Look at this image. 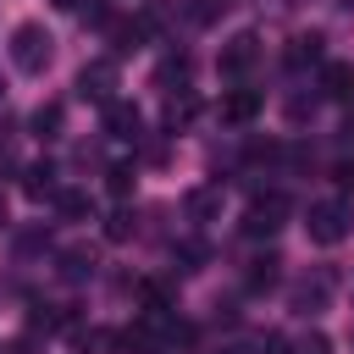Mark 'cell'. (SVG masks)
Wrapping results in <instances>:
<instances>
[{
	"mask_svg": "<svg viewBox=\"0 0 354 354\" xmlns=\"http://www.w3.org/2000/svg\"><path fill=\"white\" fill-rule=\"evenodd\" d=\"M282 61H288V72L321 66V61H326V39H321V33H293V39H288V50H282Z\"/></svg>",
	"mask_w": 354,
	"mask_h": 354,
	"instance_id": "ba28073f",
	"label": "cell"
},
{
	"mask_svg": "<svg viewBox=\"0 0 354 354\" xmlns=\"http://www.w3.org/2000/svg\"><path fill=\"white\" fill-rule=\"evenodd\" d=\"M304 232H310V243L332 249V243H343V238L354 232V210H348L343 199H315V205L304 210Z\"/></svg>",
	"mask_w": 354,
	"mask_h": 354,
	"instance_id": "7a4b0ae2",
	"label": "cell"
},
{
	"mask_svg": "<svg viewBox=\"0 0 354 354\" xmlns=\"http://www.w3.org/2000/svg\"><path fill=\"white\" fill-rule=\"evenodd\" d=\"M61 116H66V111H61L55 100H44V105L33 111V122H28V127H33V138H61Z\"/></svg>",
	"mask_w": 354,
	"mask_h": 354,
	"instance_id": "e0dca14e",
	"label": "cell"
},
{
	"mask_svg": "<svg viewBox=\"0 0 354 354\" xmlns=\"http://www.w3.org/2000/svg\"><path fill=\"white\" fill-rule=\"evenodd\" d=\"M332 183H337V194H354V155H343L332 166Z\"/></svg>",
	"mask_w": 354,
	"mask_h": 354,
	"instance_id": "cb8c5ba5",
	"label": "cell"
},
{
	"mask_svg": "<svg viewBox=\"0 0 354 354\" xmlns=\"http://www.w3.org/2000/svg\"><path fill=\"white\" fill-rule=\"evenodd\" d=\"M22 194H28V199H55V194H61V183H55V166H50V160H33V166H22Z\"/></svg>",
	"mask_w": 354,
	"mask_h": 354,
	"instance_id": "4fadbf2b",
	"label": "cell"
},
{
	"mask_svg": "<svg viewBox=\"0 0 354 354\" xmlns=\"http://www.w3.org/2000/svg\"><path fill=\"white\" fill-rule=\"evenodd\" d=\"M6 50H11V66H17L22 77H39V72L50 66V55H55V39L44 33V22H17Z\"/></svg>",
	"mask_w": 354,
	"mask_h": 354,
	"instance_id": "6da1fadb",
	"label": "cell"
},
{
	"mask_svg": "<svg viewBox=\"0 0 354 354\" xmlns=\"http://www.w3.org/2000/svg\"><path fill=\"white\" fill-rule=\"evenodd\" d=\"M105 133L122 138V144H138V138H144V111H138L133 100H111V105H105Z\"/></svg>",
	"mask_w": 354,
	"mask_h": 354,
	"instance_id": "52a82bcc",
	"label": "cell"
},
{
	"mask_svg": "<svg viewBox=\"0 0 354 354\" xmlns=\"http://www.w3.org/2000/svg\"><path fill=\"white\" fill-rule=\"evenodd\" d=\"M116 88H122V72H116L111 55H100V61H88V66L77 72V100H88V105H100V111H105L111 100H122Z\"/></svg>",
	"mask_w": 354,
	"mask_h": 354,
	"instance_id": "277c9868",
	"label": "cell"
},
{
	"mask_svg": "<svg viewBox=\"0 0 354 354\" xmlns=\"http://www.w3.org/2000/svg\"><path fill=\"white\" fill-rule=\"evenodd\" d=\"M55 271H61V282H88V277L100 271V254H94L88 243H72V249L55 254Z\"/></svg>",
	"mask_w": 354,
	"mask_h": 354,
	"instance_id": "30bf717a",
	"label": "cell"
},
{
	"mask_svg": "<svg viewBox=\"0 0 354 354\" xmlns=\"http://www.w3.org/2000/svg\"><path fill=\"white\" fill-rule=\"evenodd\" d=\"M288 216H293V199H288L282 188L254 194V199H249V210H243V232H249V238H271V232H277Z\"/></svg>",
	"mask_w": 354,
	"mask_h": 354,
	"instance_id": "3957f363",
	"label": "cell"
},
{
	"mask_svg": "<svg viewBox=\"0 0 354 354\" xmlns=\"http://www.w3.org/2000/svg\"><path fill=\"white\" fill-rule=\"evenodd\" d=\"M50 6H61V11H77V6H83V0H50Z\"/></svg>",
	"mask_w": 354,
	"mask_h": 354,
	"instance_id": "4316f807",
	"label": "cell"
},
{
	"mask_svg": "<svg viewBox=\"0 0 354 354\" xmlns=\"http://www.w3.org/2000/svg\"><path fill=\"white\" fill-rule=\"evenodd\" d=\"M254 116H260V88H227V94H221V122L243 127V122H254Z\"/></svg>",
	"mask_w": 354,
	"mask_h": 354,
	"instance_id": "7c38bea8",
	"label": "cell"
},
{
	"mask_svg": "<svg viewBox=\"0 0 354 354\" xmlns=\"http://www.w3.org/2000/svg\"><path fill=\"white\" fill-rule=\"evenodd\" d=\"M133 232H138V216H133V210H127V205H122V210H111V216H105V238H111V243H127V238H133Z\"/></svg>",
	"mask_w": 354,
	"mask_h": 354,
	"instance_id": "ffe728a7",
	"label": "cell"
},
{
	"mask_svg": "<svg viewBox=\"0 0 354 354\" xmlns=\"http://www.w3.org/2000/svg\"><path fill=\"white\" fill-rule=\"evenodd\" d=\"M210 354H238V348H210Z\"/></svg>",
	"mask_w": 354,
	"mask_h": 354,
	"instance_id": "f1b7e54d",
	"label": "cell"
},
{
	"mask_svg": "<svg viewBox=\"0 0 354 354\" xmlns=\"http://www.w3.org/2000/svg\"><path fill=\"white\" fill-rule=\"evenodd\" d=\"M293 354H332V343H326V332H304L293 343Z\"/></svg>",
	"mask_w": 354,
	"mask_h": 354,
	"instance_id": "603a6c76",
	"label": "cell"
},
{
	"mask_svg": "<svg viewBox=\"0 0 354 354\" xmlns=\"http://www.w3.org/2000/svg\"><path fill=\"white\" fill-rule=\"evenodd\" d=\"M77 348H83V354H122V332L88 326V332H77Z\"/></svg>",
	"mask_w": 354,
	"mask_h": 354,
	"instance_id": "9a60e30c",
	"label": "cell"
},
{
	"mask_svg": "<svg viewBox=\"0 0 354 354\" xmlns=\"http://www.w3.org/2000/svg\"><path fill=\"white\" fill-rule=\"evenodd\" d=\"M155 83H160L166 94H171V83H177V88H188V55H166V61H160V72H155Z\"/></svg>",
	"mask_w": 354,
	"mask_h": 354,
	"instance_id": "d6986e66",
	"label": "cell"
},
{
	"mask_svg": "<svg viewBox=\"0 0 354 354\" xmlns=\"http://www.w3.org/2000/svg\"><path fill=\"white\" fill-rule=\"evenodd\" d=\"M321 100H354V61H321Z\"/></svg>",
	"mask_w": 354,
	"mask_h": 354,
	"instance_id": "8fae6325",
	"label": "cell"
},
{
	"mask_svg": "<svg viewBox=\"0 0 354 354\" xmlns=\"http://www.w3.org/2000/svg\"><path fill=\"white\" fill-rule=\"evenodd\" d=\"M282 348H288L282 332H266V337H260V354H282Z\"/></svg>",
	"mask_w": 354,
	"mask_h": 354,
	"instance_id": "484cf974",
	"label": "cell"
},
{
	"mask_svg": "<svg viewBox=\"0 0 354 354\" xmlns=\"http://www.w3.org/2000/svg\"><path fill=\"white\" fill-rule=\"evenodd\" d=\"M183 216H188L194 227H205V221H216V216H221V183H205V188H188V194H183Z\"/></svg>",
	"mask_w": 354,
	"mask_h": 354,
	"instance_id": "9c48e42d",
	"label": "cell"
},
{
	"mask_svg": "<svg viewBox=\"0 0 354 354\" xmlns=\"http://www.w3.org/2000/svg\"><path fill=\"white\" fill-rule=\"evenodd\" d=\"M55 210H61L66 221H94V205H88V194H77V188H61V194H55Z\"/></svg>",
	"mask_w": 354,
	"mask_h": 354,
	"instance_id": "ac0fdd59",
	"label": "cell"
},
{
	"mask_svg": "<svg viewBox=\"0 0 354 354\" xmlns=\"http://www.w3.org/2000/svg\"><path fill=\"white\" fill-rule=\"evenodd\" d=\"M6 221H11V216H6V194H0V227H6Z\"/></svg>",
	"mask_w": 354,
	"mask_h": 354,
	"instance_id": "83f0119b",
	"label": "cell"
},
{
	"mask_svg": "<svg viewBox=\"0 0 354 354\" xmlns=\"http://www.w3.org/2000/svg\"><path fill=\"white\" fill-rule=\"evenodd\" d=\"M194 111H199V94H194V88L166 94V127H171V133H177V127H188V122H194Z\"/></svg>",
	"mask_w": 354,
	"mask_h": 354,
	"instance_id": "5bb4252c",
	"label": "cell"
},
{
	"mask_svg": "<svg viewBox=\"0 0 354 354\" xmlns=\"http://www.w3.org/2000/svg\"><path fill=\"white\" fill-rule=\"evenodd\" d=\"M133 183H138V171H133V166H127V160H122V166H111V171H105V188H111V194H116V199H127V194H133Z\"/></svg>",
	"mask_w": 354,
	"mask_h": 354,
	"instance_id": "7402d4cb",
	"label": "cell"
},
{
	"mask_svg": "<svg viewBox=\"0 0 354 354\" xmlns=\"http://www.w3.org/2000/svg\"><path fill=\"white\" fill-rule=\"evenodd\" d=\"M227 11H232V0H188V6H183V17H188L194 28H216Z\"/></svg>",
	"mask_w": 354,
	"mask_h": 354,
	"instance_id": "2e32d148",
	"label": "cell"
},
{
	"mask_svg": "<svg viewBox=\"0 0 354 354\" xmlns=\"http://www.w3.org/2000/svg\"><path fill=\"white\" fill-rule=\"evenodd\" d=\"M254 61H260V33H249V28H243V33H232V39L221 44V55H216V72L238 83V77H249V66H254Z\"/></svg>",
	"mask_w": 354,
	"mask_h": 354,
	"instance_id": "5b68a950",
	"label": "cell"
},
{
	"mask_svg": "<svg viewBox=\"0 0 354 354\" xmlns=\"http://www.w3.org/2000/svg\"><path fill=\"white\" fill-rule=\"evenodd\" d=\"M177 260H183L177 271H199V260H205V249H199V243H183V249H177Z\"/></svg>",
	"mask_w": 354,
	"mask_h": 354,
	"instance_id": "d4e9b609",
	"label": "cell"
},
{
	"mask_svg": "<svg viewBox=\"0 0 354 354\" xmlns=\"http://www.w3.org/2000/svg\"><path fill=\"white\" fill-rule=\"evenodd\" d=\"M277 266H282L277 254H260V260H249V288H254V293H260V288H271V282H277Z\"/></svg>",
	"mask_w": 354,
	"mask_h": 354,
	"instance_id": "44dd1931",
	"label": "cell"
},
{
	"mask_svg": "<svg viewBox=\"0 0 354 354\" xmlns=\"http://www.w3.org/2000/svg\"><path fill=\"white\" fill-rule=\"evenodd\" d=\"M332 288H337V277L326 271V266H315L304 282H293V293H288V304L299 310V315H315V310H326V299H332Z\"/></svg>",
	"mask_w": 354,
	"mask_h": 354,
	"instance_id": "8992f818",
	"label": "cell"
}]
</instances>
